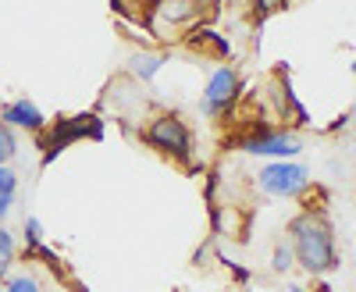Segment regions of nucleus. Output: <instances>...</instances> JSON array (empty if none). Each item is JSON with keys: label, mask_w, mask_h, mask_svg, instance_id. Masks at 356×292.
Segmentation results:
<instances>
[{"label": "nucleus", "mask_w": 356, "mask_h": 292, "mask_svg": "<svg viewBox=\"0 0 356 292\" xmlns=\"http://www.w3.org/2000/svg\"><path fill=\"white\" fill-rule=\"evenodd\" d=\"M289 239H292V257L307 275L321 278L332 275L339 268V246H335V232L321 211L307 207L303 214H296L289 221Z\"/></svg>", "instance_id": "f257e3e1"}, {"label": "nucleus", "mask_w": 356, "mask_h": 292, "mask_svg": "<svg viewBox=\"0 0 356 292\" xmlns=\"http://www.w3.org/2000/svg\"><path fill=\"white\" fill-rule=\"evenodd\" d=\"M214 15L211 0H150L143 25L164 43L193 36L196 29H203V22Z\"/></svg>", "instance_id": "f03ea898"}, {"label": "nucleus", "mask_w": 356, "mask_h": 292, "mask_svg": "<svg viewBox=\"0 0 356 292\" xmlns=\"http://www.w3.org/2000/svg\"><path fill=\"white\" fill-rule=\"evenodd\" d=\"M143 143L150 146V150L171 157L175 164H189L193 161V132L182 122V114H175V111L154 114L150 125L143 129Z\"/></svg>", "instance_id": "7ed1b4c3"}, {"label": "nucleus", "mask_w": 356, "mask_h": 292, "mask_svg": "<svg viewBox=\"0 0 356 292\" xmlns=\"http://www.w3.org/2000/svg\"><path fill=\"white\" fill-rule=\"evenodd\" d=\"M257 186L275 200H296L310 189V171L296 161H267L257 171Z\"/></svg>", "instance_id": "20e7f679"}, {"label": "nucleus", "mask_w": 356, "mask_h": 292, "mask_svg": "<svg viewBox=\"0 0 356 292\" xmlns=\"http://www.w3.org/2000/svg\"><path fill=\"white\" fill-rule=\"evenodd\" d=\"M239 150L267 161H292L303 154V139L289 129H253L239 139Z\"/></svg>", "instance_id": "39448f33"}, {"label": "nucleus", "mask_w": 356, "mask_h": 292, "mask_svg": "<svg viewBox=\"0 0 356 292\" xmlns=\"http://www.w3.org/2000/svg\"><path fill=\"white\" fill-rule=\"evenodd\" d=\"M243 93V82H239V72H235L232 65H221L211 72V79H207V90H203V114L207 118H225V114L235 107V100H239Z\"/></svg>", "instance_id": "423d86ee"}, {"label": "nucleus", "mask_w": 356, "mask_h": 292, "mask_svg": "<svg viewBox=\"0 0 356 292\" xmlns=\"http://www.w3.org/2000/svg\"><path fill=\"white\" fill-rule=\"evenodd\" d=\"M0 122L11 125V129H25V132H43L47 129V114L33 104V100H11L0 107Z\"/></svg>", "instance_id": "0eeeda50"}, {"label": "nucleus", "mask_w": 356, "mask_h": 292, "mask_svg": "<svg viewBox=\"0 0 356 292\" xmlns=\"http://www.w3.org/2000/svg\"><path fill=\"white\" fill-rule=\"evenodd\" d=\"M164 65H168V54H161V50H143V54H132L129 72H132L139 82H154Z\"/></svg>", "instance_id": "6e6552de"}, {"label": "nucleus", "mask_w": 356, "mask_h": 292, "mask_svg": "<svg viewBox=\"0 0 356 292\" xmlns=\"http://www.w3.org/2000/svg\"><path fill=\"white\" fill-rule=\"evenodd\" d=\"M189 47H196V50H203V54H214V57H225L228 54V43L214 33V29H196V33L189 36Z\"/></svg>", "instance_id": "1a4fd4ad"}, {"label": "nucleus", "mask_w": 356, "mask_h": 292, "mask_svg": "<svg viewBox=\"0 0 356 292\" xmlns=\"http://www.w3.org/2000/svg\"><path fill=\"white\" fill-rule=\"evenodd\" d=\"M15 257H18V246H15V236L0 225V282L8 278V271L15 268Z\"/></svg>", "instance_id": "9d476101"}, {"label": "nucleus", "mask_w": 356, "mask_h": 292, "mask_svg": "<svg viewBox=\"0 0 356 292\" xmlns=\"http://www.w3.org/2000/svg\"><path fill=\"white\" fill-rule=\"evenodd\" d=\"M4 292H43V285L33 271H18V275L4 278Z\"/></svg>", "instance_id": "9b49d317"}, {"label": "nucleus", "mask_w": 356, "mask_h": 292, "mask_svg": "<svg viewBox=\"0 0 356 292\" xmlns=\"http://www.w3.org/2000/svg\"><path fill=\"white\" fill-rule=\"evenodd\" d=\"M15 154H18V136H15L11 125L0 122V164H11Z\"/></svg>", "instance_id": "f8f14e48"}, {"label": "nucleus", "mask_w": 356, "mask_h": 292, "mask_svg": "<svg viewBox=\"0 0 356 292\" xmlns=\"http://www.w3.org/2000/svg\"><path fill=\"white\" fill-rule=\"evenodd\" d=\"M25 246H29V253H43V225H40V218H25Z\"/></svg>", "instance_id": "ddd939ff"}, {"label": "nucleus", "mask_w": 356, "mask_h": 292, "mask_svg": "<svg viewBox=\"0 0 356 292\" xmlns=\"http://www.w3.org/2000/svg\"><path fill=\"white\" fill-rule=\"evenodd\" d=\"M292 264H296L292 246H275V260H271V268L282 275V271H292Z\"/></svg>", "instance_id": "4468645a"}, {"label": "nucleus", "mask_w": 356, "mask_h": 292, "mask_svg": "<svg viewBox=\"0 0 356 292\" xmlns=\"http://www.w3.org/2000/svg\"><path fill=\"white\" fill-rule=\"evenodd\" d=\"M0 193H8V196L18 193V175L11 171V164H0Z\"/></svg>", "instance_id": "2eb2a0df"}, {"label": "nucleus", "mask_w": 356, "mask_h": 292, "mask_svg": "<svg viewBox=\"0 0 356 292\" xmlns=\"http://www.w3.org/2000/svg\"><path fill=\"white\" fill-rule=\"evenodd\" d=\"M250 4H253L257 15H271V11H282L289 0H250Z\"/></svg>", "instance_id": "dca6fc26"}, {"label": "nucleus", "mask_w": 356, "mask_h": 292, "mask_svg": "<svg viewBox=\"0 0 356 292\" xmlns=\"http://www.w3.org/2000/svg\"><path fill=\"white\" fill-rule=\"evenodd\" d=\"M11 207H15V196H8V193H0V225H4V218L11 214Z\"/></svg>", "instance_id": "f3484780"}, {"label": "nucleus", "mask_w": 356, "mask_h": 292, "mask_svg": "<svg viewBox=\"0 0 356 292\" xmlns=\"http://www.w3.org/2000/svg\"><path fill=\"white\" fill-rule=\"evenodd\" d=\"M0 292H4V282H0Z\"/></svg>", "instance_id": "a211bd4d"}, {"label": "nucleus", "mask_w": 356, "mask_h": 292, "mask_svg": "<svg viewBox=\"0 0 356 292\" xmlns=\"http://www.w3.org/2000/svg\"><path fill=\"white\" fill-rule=\"evenodd\" d=\"M353 157H356V146H353Z\"/></svg>", "instance_id": "6ab92c4d"}]
</instances>
